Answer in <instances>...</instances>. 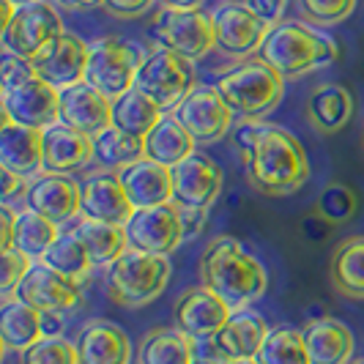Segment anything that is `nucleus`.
Wrapping results in <instances>:
<instances>
[{
    "mask_svg": "<svg viewBox=\"0 0 364 364\" xmlns=\"http://www.w3.org/2000/svg\"><path fill=\"white\" fill-rule=\"evenodd\" d=\"M0 178H3V183H0V198H3V203L9 205L11 200H17V198H28V189H31V183L25 181V176H19V173H11V170H0Z\"/></svg>",
    "mask_w": 364,
    "mask_h": 364,
    "instance_id": "37998d69",
    "label": "nucleus"
},
{
    "mask_svg": "<svg viewBox=\"0 0 364 364\" xmlns=\"http://www.w3.org/2000/svg\"><path fill=\"white\" fill-rule=\"evenodd\" d=\"M143 58L137 55V47H132L127 41L99 38L96 44H91V53H88L85 82H91L96 91H102L109 99H118L121 93L134 88V77Z\"/></svg>",
    "mask_w": 364,
    "mask_h": 364,
    "instance_id": "6e6552de",
    "label": "nucleus"
},
{
    "mask_svg": "<svg viewBox=\"0 0 364 364\" xmlns=\"http://www.w3.org/2000/svg\"><path fill=\"white\" fill-rule=\"evenodd\" d=\"M41 263H47L55 272L66 274L72 279H88V274L93 269V260L88 255V250L82 247V241L74 236L72 230L69 233H60L55 238V244L41 255Z\"/></svg>",
    "mask_w": 364,
    "mask_h": 364,
    "instance_id": "f704fd0d",
    "label": "nucleus"
},
{
    "mask_svg": "<svg viewBox=\"0 0 364 364\" xmlns=\"http://www.w3.org/2000/svg\"><path fill=\"white\" fill-rule=\"evenodd\" d=\"M102 6L107 9L112 17L118 19H134L140 14H146L154 6V0H102Z\"/></svg>",
    "mask_w": 364,
    "mask_h": 364,
    "instance_id": "c03bdc74",
    "label": "nucleus"
},
{
    "mask_svg": "<svg viewBox=\"0 0 364 364\" xmlns=\"http://www.w3.org/2000/svg\"><path fill=\"white\" fill-rule=\"evenodd\" d=\"M77 356L80 364H127L129 362V337L127 331L109 321H91L82 326L77 337Z\"/></svg>",
    "mask_w": 364,
    "mask_h": 364,
    "instance_id": "393cba45",
    "label": "nucleus"
},
{
    "mask_svg": "<svg viewBox=\"0 0 364 364\" xmlns=\"http://www.w3.org/2000/svg\"><path fill=\"white\" fill-rule=\"evenodd\" d=\"M200 282L230 310H241L266 293L269 274L236 238H214L200 255Z\"/></svg>",
    "mask_w": 364,
    "mask_h": 364,
    "instance_id": "f257e3e1",
    "label": "nucleus"
},
{
    "mask_svg": "<svg viewBox=\"0 0 364 364\" xmlns=\"http://www.w3.org/2000/svg\"><path fill=\"white\" fill-rule=\"evenodd\" d=\"M72 233L88 250L93 266H109L112 260H118V257L124 255L129 247L124 225H109V222L82 217L72 228Z\"/></svg>",
    "mask_w": 364,
    "mask_h": 364,
    "instance_id": "bb28decb",
    "label": "nucleus"
},
{
    "mask_svg": "<svg viewBox=\"0 0 364 364\" xmlns=\"http://www.w3.org/2000/svg\"><path fill=\"white\" fill-rule=\"evenodd\" d=\"M263 129H266V124H241V129L236 132V148L241 154V159H247L252 154V148H255Z\"/></svg>",
    "mask_w": 364,
    "mask_h": 364,
    "instance_id": "49530a36",
    "label": "nucleus"
},
{
    "mask_svg": "<svg viewBox=\"0 0 364 364\" xmlns=\"http://www.w3.org/2000/svg\"><path fill=\"white\" fill-rule=\"evenodd\" d=\"M195 137L183 129V124L170 115L162 118L156 127L148 132L146 137V159L164 164V167H176L178 162H183L189 154H195Z\"/></svg>",
    "mask_w": 364,
    "mask_h": 364,
    "instance_id": "cd10ccee",
    "label": "nucleus"
},
{
    "mask_svg": "<svg viewBox=\"0 0 364 364\" xmlns=\"http://www.w3.org/2000/svg\"><path fill=\"white\" fill-rule=\"evenodd\" d=\"M0 337L9 350H25L41 337V310L22 299H9L0 307Z\"/></svg>",
    "mask_w": 364,
    "mask_h": 364,
    "instance_id": "2f4dec72",
    "label": "nucleus"
},
{
    "mask_svg": "<svg viewBox=\"0 0 364 364\" xmlns=\"http://www.w3.org/2000/svg\"><path fill=\"white\" fill-rule=\"evenodd\" d=\"M134 88L146 93L148 99L156 102L162 109L178 107L195 88L192 60L173 50L156 47L154 53L143 58L137 77H134Z\"/></svg>",
    "mask_w": 364,
    "mask_h": 364,
    "instance_id": "0eeeda50",
    "label": "nucleus"
},
{
    "mask_svg": "<svg viewBox=\"0 0 364 364\" xmlns=\"http://www.w3.org/2000/svg\"><path fill=\"white\" fill-rule=\"evenodd\" d=\"M301 14L318 25H337L356 9V0H299Z\"/></svg>",
    "mask_w": 364,
    "mask_h": 364,
    "instance_id": "ea45409f",
    "label": "nucleus"
},
{
    "mask_svg": "<svg viewBox=\"0 0 364 364\" xmlns=\"http://www.w3.org/2000/svg\"><path fill=\"white\" fill-rule=\"evenodd\" d=\"M60 236L58 233V225L53 219L41 217L36 211H19L17 214V225H14V247L25 255H44L50 247L55 244V238Z\"/></svg>",
    "mask_w": 364,
    "mask_h": 364,
    "instance_id": "c9c22d12",
    "label": "nucleus"
},
{
    "mask_svg": "<svg viewBox=\"0 0 364 364\" xmlns=\"http://www.w3.org/2000/svg\"><path fill=\"white\" fill-rule=\"evenodd\" d=\"M151 38L189 60H200L217 47L214 19L200 9H170L164 6L148 28Z\"/></svg>",
    "mask_w": 364,
    "mask_h": 364,
    "instance_id": "423d86ee",
    "label": "nucleus"
},
{
    "mask_svg": "<svg viewBox=\"0 0 364 364\" xmlns=\"http://www.w3.org/2000/svg\"><path fill=\"white\" fill-rule=\"evenodd\" d=\"M159 121H162V107L137 88H129L118 99H112V127L124 129L134 137L146 140L148 132Z\"/></svg>",
    "mask_w": 364,
    "mask_h": 364,
    "instance_id": "473e14b6",
    "label": "nucleus"
},
{
    "mask_svg": "<svg viewBox=\"0 0 364 364\" xmlns=\"http://www.w3.org/2000/svg\"><path fill=\"white\" fill-rule=\"evenodd\" d=\"M170 279V263L164 255H146L129 250L109 263L107 293L121 307H143L159 299Z\"/></svg>",
    "mask_w": 364,
    "mask_h": 364,
    "instance_id": "20e7f679",
    "label": "nucleus"
},
{
    "mask_svg": "<svg viewBox=\"0 0 364 364\" xmlns=\"http://www.w3.org/2000/svg\"><path fill=\"white\" fill-rule=\"evenodd\" d=\"M28 272H31V255L19 252L17 247L6 250V252H3V274H0V293H3V296L17 293L19 282L25 279Z\"/></svg>",
    "mask_w": 364,
    "mask_h": 364,
    "instance_id": "a19ab883",
    "label": "nucleus"
},
{
    "mask_svg": "<svg viewBox=\"0 0 364 364\" xmlns=\"http://www.w3.org/2000/svg\"><path fill=\"white\" fill-rule=\"evenodd\" d=\"M129 250L146 252V255H170L181 247L183 225L181 211L176 203L151 205V208H134V214L124 225Z\"/></svg>",
    "mask_w": 364,
    "mask_h": 364,
    "instance_id": "1a4fd4ad",
    "label": "nucleus"
},
{
    "mask_svg": "<svg viewBox=\"0 0 364 364\" xmlns=\"http://www.w3.org/2000/svg\"><path fill=\"white\" fill-rule=\"evenodd\" d=\"M55 3H60L63 9H88V6H96L102 0H55Z\"/></svg>",
    "mask_w": 364,
    "mask_h": 364,
    "instance_id": "603ef678",
    "label": "nucleus"
},
{
    "mask_svg": "<svg viewBox=\"0 0 364 364\" xmlns=\"http://www.w3.org/2000/svg\"><path fill=\"white\" fill-rule=\"evenodd\" d=\"M192 364H225V362H219V359H208V356H198Z\"/></svg>",
    "mask_w": 364,
    "mask_h": 364,
    "instance_id": "864d4df0",
    "label": "nucleus"
},
{
    "mask_svg": "<svg viewBox=\"0 0 364 364\" xmlns=\"http://www.w3.org/2000/svg\"><path fill=\"white\" fill-rule=\"evenodd\" d=\"M173 173V203L178 208H211L222 192V173L205 154H189L183 162L170 167Z\"/></svg>",
    "mask_w": 364,
    "mask_h": 364,
    "instance_id": "dca6fc26",
    "label": "nucleus"
},
{
    "mask_svg": "<svg viewBox=\"0 0 364 364\" xmlns=\"http://www.w3.org/2000/svg\"><path fill=\"white\" fill-rule=\"evenodd\" d=\"M60 124L96 137L99 132L112 127V99L85 80L60 88Z\"/></svg>",
    "mask_w": 364,
    "mask_h": 364,
    "instance_id": "aec40b11",
    "label": "nucleus"
},
{
    "mask_svg": "<svg viewBox=\"0 0 364 364\" xmlns=\"http://www.w3.org/2000/svg\"><path fill=\"white\" fill-rule=\"evenodd\" d=\"M203 0H162V6L170 9H200Z\"/></svg>",
    "mask_w": 364,
    "mask_h": 364,
    "instance_id": "3c124183",
    "label": "nucleus"
},
{
    "mask_svg": "<svg viewBox=\"0 0 364 364\" xmlns=\"http://www.w3.org/2000/svg\"><path fill=\"white\" fill-rule=\"evenodd\" d=\"M356 208H359V198L346 183H328L326 189L321 192L318 203H315V211L326 222H334V225L348 222L356 214Z\"/></svg>",
    "mask_w": 364,
    "mask_h": 364,
    "instance_id": "4c0bfd02",
    "label": "nucleus"
},
{
    "mask_svg": "<svg viewBox=\"0 0 364 364\" xmlns=\"http://www.w3.org/2000/svg\"><path fill=\"white\" fill-rule=\"evenodd\" d=\"M93 159V137L85 132L53 124L44 129V170L47 173H74Z\"/></svg>",
    "mask_w": 364,
    "mask_h": 364,
    "instance_id": "b1692460",
    "label": "nucleus"
},
{
    "mask_svg": "<svg viewBox=\"0 0 364 364\" xmlns=\"http://www.w3.org/2000/svg\"><path fill=\"white\" fill-rule=\"evenodd\" d=\"M176 118L195 137L198 146H205V143H217L219 137L228 134V129L233 124V109L225 102L219 88L200 85V88H192V93L176 107Z\"/></svg>",
    "mask_w": 364,
    "mask_h": 364,
    "instance_id": "9b49d317",
    "label": "nucleus"
},
{
    "mask_svg": "<svg viewBox=\"0 0 364 364\" xmlns=\"http://www.w3.org/2000/svg\"><path fill=\"white\" fill-rule=\"evenodd\" d=\"M17 299L28 301L31 307L41 312H66L80 307L82 282L55 272L47 263H38V266H31V272L19 282Z\"/></svg>",
    "mask_w": 364,
    "mask_h": 364,
    "instance_id": "4468645a",
    "label": "nucleus"
},
{
    "mask_svg": "<svg viewBox=\"0 0 364 364\" xmlns=\"http://www.w3.org/2000/svg\"><path fill=\"white\" fill-rule=\"evenodd\" d=\"M350 364H364V359H356V362H350Z\"/></svg>",
    "mask_w": 364,
    "mask_h": 364,
    "instance_id": "4d7b16f0",
    "label": "nucleus"
},
{
    "mask_svg": "<svg viewBox=\"0 0 364 364\" xmlns=\"http://www.w3.org/2000/svg\"><path fill=\"white\" fill-rule=\"evenodd\" d=\"M211 19H214L217 50L230 58H247L250 53H257V47L263 44L272 28L244 3H225L211 14Z\"/></svg>",
    "mask_w": 364,
    "mask_h": 364,
    "instance_id": "ddd939ff",
    "label": "nucleus"
},
{
    "mask_svg": "<svg viewBox=\"0 0 364 364\" xmlns=\"http://www.w3.org/2000/svg\"><path fill=\"white\" fill-rule=\"evenodd\" d=\"M225 364H260L257 359H230V362H225Z\"/></svg>",
    "mask_w": 364,
    "mask_h": 364,
    "instance_id": "5fc2aeb1",
    "label": "nucleus"
},
{
    "mask_svg": "<svg viewBox=\"0 0 364 364\" xmlns=\"http://www.w3.org/2000/svg\"><path fill=\"white\" fill-rule=\"evenodd\" d=\"M269 323L260 312L241 307L233 310L228 323L219 328L217 337L211 340V353L219 362H230V359H255L260 346L269 337Z\"/></svg>",
    "mask_w": 364,
    "mask_h": 364,
    "instance_id": "6ab92c4d",
    "label": "nucleus"
},
{
    "mask_svg": "<svg viewBox=\"0 0 364 364\" xmlns=\"http://www.w3.org/2000/svg\"><path fill=\"white\" fill-rule=\"evenodd\" d=\"M250 181L263 195H293L310 176V162L291 132L266 124L252 154L244 159Z\"/></svg>",
    "mask_w": 364,
    "mask_h": 364,
    "instance_id": "f03ea898",
    "label": "nucleus"
},
{
    "mask_svg": "<svg viewBox=\"0 0 364 364\" xmlns=\"http://www.w3.org/2000/svg\"><path fill=\"white\" fill-rule=\"evenodd\" d=\"M88 53H91V47L82 38L63 31L41 53L33 55L31 63L36 69V77L47 80L50 85H55L60 91V88H69L74 82H82L85 80Z\"/></svg>",
    "mask_w": 364,
    "mask_h": 364,
    "instance_id": "2eb2a0df",
    "label": "nucleus"
},
{
    "mask_svg": "<svg viewBox=\"0 0 364 364\" xmlns=\"http://www.w3.org/2000/svg\"><path fill=\"white\" fill-rule=\"evenodd\" d=\"M14 6H25V3H33V0H11Z\"/></svg>",
    "mask_w": 364,
    "mask_h": 364,
    "instance_id": "6e6d98bb",
    "label": "nucleus"
},
{
    "mask_svg": "<svg viewBox=\"0 0 364 364\" xmlns=\"http://www.w3.org/2000/svg\"><path fill=\"white\" fill-rule=\"evenodd\" d=\"M25 205L41 217L63 225L82 214V183H77L69 173H44L31 181Z\"/></svg>",
    "mask_w": 364,
    "mask_h": 364,
    "instance_id": "a211bd4d",
    "label": "nucleus"
},
{
    "mask_svg": "<svg viewBox=\"0 0 364 364\" xmlns=\"http://www.w3.org/2000/svg\"><path fill=\"white\" fill-rule=\"evenodd\" d=\"M132 214L134 205L115 173H96L82 181V217L109 225H127Z\"/></svg>",
    "mask_w": 364,
    "mask_h": 364,
    "instance_id": "412c9836",
    "label": "nucleus"
},
{
    "mask_svg": "<svg viewBox=\"0 0 364 364\" xmlns=\"http://www.w3.org/2000/svg\"><path fill=\"white\" fill-rule=\"evenodd\" d=\"M198 343L181 328H156L143 337L137 364H192Z\"/></svg>",
    "mask_w": 364,
    "mask_h": 364,
    "instance_id": "7c9ffc66",
    "label": "nucleus"
},
{
    "mask_svg": "<svg viewBox=\"0 0 364 364\" xmlns=\"http://www.w3.org/2000/svg\"><path fill=\"white\" fill-rule=\"evenodd\" d=\"M14 225H17V214L11 211V205L3 203V208H0V252L14 247Z\"/></svg>",
    "mask_w": 364,
    "mask_h": 364,
    "instance_id": "09e8293b",
    "label": "nucleus"
},
{
    "mask_svg": "<svg viewBox=\"0 0 364 364\" xmlns=\"http://www.w3.org/2000/svg\"><path fill=\"white\" fill-rule=\"evenodd\" d=\"M310 364H348L353 353V334L343 321L321 318L304 328Z\"/></svg>",
    "mask_w": 364,
    "mask_h": 364,
    "instance_id": "a878e982",
    "label": "nucleus"
},
{
    "mask_svg": "<svg viewBox=\"0 0 364 364\" xmlns=\"http://www.w3.org/2000/svg\"><path fill=\"white\" fill-rule=\"evenodd\" d=\"M228 301H222L217 293L208 291L205 285L200 288H189L178 296L176 301V328H181L183 334H189L195 343L203 340H214L217 331L230 318Z\"/></svg>",
    "mask_w": 364,
    "mask_h": 364,
    "instance_id": "f3484780",
    "label": "nucleus"
},
{
    "mask_svg": "<svg viewBox=\"0 0 364 364\" xmlns=\"http://www.w3.org/2000/svg\"><path fill=\"white\" fill-rule=\"evenodd\" d=\"M0 167L19 173L25 178L38 173L44 167V132L3 118V127H0Z\"/></svg>",
    "mask_w": 364,
    "mask_h": 364,
    "instance_id": "4be33fe9",
    "label": "nucleus"
},
{
    "mask_svg": "<svg viewBox=\"0 0 364 364\" xmlns=\"http://www.w3.org/2000/svg\"><path fill=\"white\" fill-rule=\"evenodd\" d=\"M118 178L124 183L134 208L173 203V173H170V167L154 162V159H140V162L121 167Z\"/></svg>",
    "mask_w": 364,
    "mask_h": 364,
    "instance_id": "5701e85b",
    "label": "nucleus"
},
{
    "mask_svg": "<svg viewBox=\"0 0 364 364\" xmlns=\"http://www.w3.org/2000/svg\"><path fill=\"white\" fill-rule=\"evenodd\" d=\"M93 159L105 167H127L146 159V140L124 129L107 127L93 137Z\"/></svg>",
    "mask_w": 364,
    "mask_h": 364,
    "instance_id": "72a5a7b5",
    "label": "nucleus"
},
{
    "mask_svg": "<svg viewBox=\"0 0 364 364\" xmlns=\"http://www.w3.org/2000/svg\"><path fill=\"white\" fill-rule=\"evenodd\" d=\"M353 115V99L343 85H318L307 99V121L318 132L331 134Z\"/></svg>",
    "mask_w": 364,
    "mask_h": 364,
    "instance_id": "c756f323",
    "label": "nucleus"
},
{
    "mask_svg": "<svg viewBox=\"0 0 364 364\" xmlns=\"http://www.w3.org/2000/svg\"><path fill=\"white\" fill-rule=\"evenodd\" d=\"M178 211H181V225L186 238L198 236L208 222V208H178Z\"/></svg>",
    "mask_w": 364,
    "mask_h": 364,
    "instance_id": "de8ad7c7",
    "label": "nucleus"
},
{
    "mask_svg": "<svg viewBox=\"0 0 364 364\" xmlns=\"http://www.w3.org/2000/svg\"><path fill=\"white\" fill-rule=\"evenodd\" d=\"M328 279L348 299H364V236L343 241L328 260Z\"/></svg>",
    "mask_w": 364,
    "mask_h": 364,
    "instance_id": "c85d7f7f",
    "label": "nucleus"
},
{
    "mask_svg": "<svg viewBox=\"0 0 364 364\" xmlns=\"http://www.w3.org/2000/svg\"><path fill=\"white\" fill-rule=\"evenodd\" d=\"M260 364H310L304 331L296 328H272L266 343L255 356Z\"/></svg>",
    "mask_w": 364,
    "mask_h": 364,
    "instance_id": "e433bc0d",
    "label": "nucleus"
},
{
    "mask_svg": "<svg viewBox=\"0 0 364 364\" xmlns=\"http://www.w3.org/2000/svg\"><path fill=\"white\" fill-rule=\"evenodd\" d=\"M217 88L236 115L257 118L277 107L282 96V77L260 58H252L228 69L219 77Z\"/></svg>",
    "mask_w": 364,
    "mask_h": 364,
    "instance_id": "39448f33",
    "label": "nucleus"
},
{
    "mask_svg": "<svg viewBox=\"0 0 364 364\" xmlns=\"http://www.w3.org/2000/svg\"><path fill=\"white\" fill-rule=\"evenodd\" d=\"M257 58L282 80H293L331 63L337 58V44L301 22H279L269 28L263 44L257 47Z\"/></svg>",
    "mask_w": 364,
    "mask_h": 364,
    "instance_id": "7ed1b4c3",
    "label": "nucleus"
},
{
    "mask_svg": "<svg viewBox=\"0 0 364 364\" xmlns=\"http://www.w3.org/2000/svg\"><path fill=\"white\" fill-rule=\"evenodd\" d=\"M60 33H63L60 14L47 0H33L17 6L11 22L3 28V50L31 60Z\"/></svg>",
    "mask_w": 364,
    "mask_h": 364,
    "instance_id": "9d476101",
    "label": "nucleus"
},
{
    "mask_svg": "<svg viewBox=\"0 0 364 364\" xmlns=\"http://www.w3.org/2000/svg\"><path fill=\"white\" fill-rule=\"evenodd\" d=\"M19 364H80V356L63 337H38L33 346L19 350Z\"/></svg>",
    "mask_w": 364,
    "mask_h": 364,
    "instance_id": "58836bf2",
    "label": "nucleus"
},
{
    "mask_svg": "<svg viewBox=\"0 0 364 364\" xmlns=\"http://www.w3.org/2000/svg\"><path fill=\"white\" fill-rule=\"evenodd\" d=\"M3 118L44 132L60 121V91L41 77L9 88L3 91Z\"/></svg>",
    "mask_w": 364,
    "mask_h": 364,
    "instance_id": "f8f14e48",
    "label": "nucleus"
},
{
    "mask_svg": "<svg viewBox=\"0 0 364 364\" xmlns=\"http://www.w3.org/2000/svg\"><path fill=\"white\" fill-rule=\"evenodd\" d=\"M60 334H63L60 312H41V337H60Z\"/></svg>",
    "mask_w": 364,
    "mask_h": 364,
    "instance_id": "8fccbe9b",
    "label": "nucleus"
},
{
    "mask_svg": "<svg viewBox=\"0 0 364 364\" xmlns=\"http://www.w3.org/2000/svg\"><path fill=\"white\" fill-rule=\"evenodd\" d=\"M36 77V69L28 58H19V55L6 53L0 58V82H3V91L9 88H17L22 82L33 80Z\"/></svg>",
    "mask_w": 364,
    "mask_h": 364,
    "instance_id": "79ce46f5",
    "label": "nucleus"
},
{
    "mask_svg": "<svg viewBox=\"0 0 364 364\" xmlns=\"http://www.w3.org/2000/svg\"><path fill=\"white\" fill-rule=\"evenodd\" d=\"M247 9H252L257 17L269 25H279V19L288 9V0H241Z\"/></svg>",
    "mask_w": 364,
    "mask_h": 364,
    "instance_id": "a18cd8bd",
    "label": "nucleus"
}]
</instances>
